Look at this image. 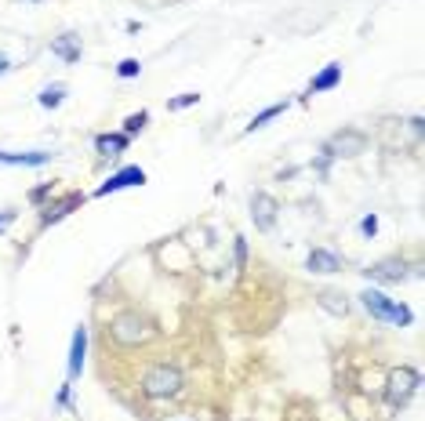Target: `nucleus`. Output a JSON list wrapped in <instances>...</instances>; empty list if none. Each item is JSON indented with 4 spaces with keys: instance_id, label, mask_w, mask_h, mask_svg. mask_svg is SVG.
<instances>
[{
    "instance_id": "4be33fe9",
    "label": "nucleus",
    "mask_w": 425,
    "mask_h": 421,
    "mask_svg": "<svg viewBox=\"0 0 425 421\" xmlns=\"http://www.w3.org/2000/svg\"><path fill=\"white\" fill-rule=\"evenodd\" d=\"M197 102H200V95H197V91H186V95L171 99V102H167V109H189V106H197Z\"/></svg>"
},
{
    "instance_id": "9b49d317",
    "label": "nucleus",
    "mask_w": 425,
    "mask_h": 421,
    "mask_svg": "<svg viewBox=\"0 0 425 421\" xmlns=\"http://www.w3.org/2000/svg\"><path fill=\"white\" fill-rule=\"evenodd\" d=\"M306 269H309V273H338V269H342V258H338L335 251L313 247V251L306 254Z\"/></svg>"
},
{
    "instance_id": "a211bd4d",
    "label": "nucleus",
    "mask_w": 425,
    "mask_h": 421,
    "mask_svg": "<svg viewBox=\"0 0 425 421\" xmlns=\"http://www.w3.org/2000/svg\"><path fill=\"white\" fill-rule=\"evenodd\" d=\"M284 109H287V102H277V106H265V109H262V113H258V116L251 120V124H248V131H258V128H265L269 120H272V116H280Z\"/></svg>"
},
{
    "instance_id": "4468645a",
    "label": "nucleus",
    "mask_w": 425,
    "mask_h": 421,
    "mask_svg": "<svg viewBox=\"0 0 425 421\" xmlns=\"http://www.w3.org/2000/svg\"><path fill=\"white\" fill-rule=\"evenodd\" d=\"M338 80H342V62H331V66H324V69L313 77V84H309V95L331 91V87H338Z\"/></svg>"
},
{
    "instance_id": "9d476101",
    "label": "nucleus",
    "mask_w": 425,
    "mask_h": 421,
    "mask_svg": "<svg viewBox=\"0 0 425 421\" xmlns=\"http://www.w3.org/2000/svg\"><path fill=\"white\" fill-rule=\"evenodd\" d=\"M84 356H87V327H77V330H73V342H70V364H66L70 381L80 378V371H84Z\"/></svg>"
},
{
    "instance_id": "5701e85b",
    "label": "nucleus",
    "mask_w": 425,
    "mask_h": 421,
    "mask_svg": "<svg viewBox=\"0 0 425 421\" xmlns=\"http://www.w3.org/2000/svg\"><path fill=\"white\" fill-rule=\"evenodd\" d=\"M360 232H363V236H375V232H378V215H363V218H360Z\"/></svg>"
},
{
    "instance_id": "39448f33",
    "label": "nucleus",
    "mask_w": 425,
    "mask_h": 421,
    "mask_svg": "<svg viewBox=\"0 0 425 421\" xmlns=\"http://www.w3.org/2000/svg\"><path fill=\"white\" fill-rule=\"evenodd\" d=\"M363 149H368V135L346 128V131H338L335 138L324 145V153H327V157H360Z\"/></svg>"
},
{
    "instance_id": "6e6552de",
    "label": "nucleus",
    "mask_w": 425,
    "mask_h": 421,
    "mask_svg": "<svg viewBox=\"0 0 425 421\" xmlns=\"http://www.w3.org/2000/svg\"><path fill=\"white\" fill-rule=\"evenodd\" d=\"M145 182V171L142 167H120L116 174H109L106 182L95 189V196H109V193H120V189H135Z\"/></svg>"
},
{
    "instance_id": "ddd939ff",
    "label": "nucleus",
    "mask_w": 425,
    "mask_h": 421,
    "mask_svg": "<svg viewBox=\"0 0 425 421\" xmlns=\"http://www.w3.org/2000/svg\"><path fill=\"white\" fill-rule=\"evenodd\" d=\"M80 51H84V44H80V37L77 33H62V37H55L51 40V55H58L62 62H80Z\"/></svg>"
},
{
    "instance_id": "f257e3e1",
    "label": "nucleus",
    "mask_w": 425,
    "mask_h": 421,
    "mask_svg": "<svg viewBox=\"0 0 425 421\" xmlns=\"http://www.w3.org/2000/svg\"><path fill=\"white\" fill-rule=\"evenodd\" d=\"M109 338L116 345H124V349H135V345L153 342L157 338V327H153V320H145L142 313H120L109 323Z\"/></svg>"
},
{
    "instance_id": "aec40b11",
    "label": "nucleus",
    "mask_w": 425,
    "mask_h": 421,
    "mask_svg": "<svg viewBox=\"0 0 425 421\" xmlns=\"http://www.w3.org/2000/svg\"><path fill=\"white\" fill-rule=\"evenodd\" d=\"M233 262H236V273H244L248 269V240L236 236V247H233Z\"/></svg>"
},
{
    "instance_id": "2eb2a0df",
    "label": "nucleus",
    "mask_w": 425,
    "mask_h": 421,
    "mask_svg": "<svg viewBox=\"0 0 425 421\" xmlns=\"http://www.w3.org/2000/svg\"><path fill=\"white\" fill-rule=\"evenodd\" d=\"M316 302H320L331 316H346V313H349V298H346L342 291H320Z\"/></svg>"
},
{
    "instance_id": "f3484780",
    "label": "nucleus",
    "mask_w": 425,
    "mask_h": 421,
    "mask_svg": "<svg viewBox=\"0 0 425 421\" xmlns=\"http://www.w3.org/2000/svg\"><path fill=\"white\" fill-rule=\"evenodd\" d=\"M37 102H40L44 109H58V106L66 102V84H48L44 91L37 95Z\"/></svg>"
},
{
    "instance_id": "bb28decb",
    "label": "nucleus",
    "mask_w": 425,
    "mask_h": 421,
    "mask_svg": "<svg viewBox=\"0 0 425 421\" xmlns=\"http://www.w3.org/2000/svg\"><path fill=\"white\" fill-rule=\"evenodd\" d=\"M58 403L70 407V385H62V393H58Z\"/></svg>"
},
{
    "instance_id": "dca6fc26",
    "label": "nucleus",
    "mask_w": 425,
    "mask_h": 421,
    "mask_svg": "<svg viewBox=\"0 0 425 421\" xmlns=\"http://www.w3.org/2000/svg\"><path fill=\"white\" fill-rule=\"evenodd\" d=\"M95 149H99L102 157H120V153L128 149V135H124V131H120V135H99V138H95Z\"/></svg>"
},
{
    "instance_id": "423d86ee",
    "label": "nucleus",
    "mask_w": 425,
    "mask_h": 421,
    "mask_svg": "<svg viewBox=\"0 0 425 421\" xmlns=\"http://www.w3.org/2000/svg\"><path fill=\"white\" fill-rule=\"evenodd\" d=\"M277 215H280L277 196H269V193H255V196H251V218H255V229H258V232H272Z\"/></svg>"
},
{
    "instance_id": "6ab92c4d",
    "label": "nucleus",
    "mask_w": 425,
    "mask_h": 421,
    "mask_svg": "<svg viewBox=\"0 0 425 421\" xmlns=\"http://www.w3.org/2000/svg\"><path fill=\"white\" fill-rule=\"evenodd\" d=\"M145 124H149V113H145V109H138V113H131V116L124 120V135L131 138V135H138Z\"/></svg>"
},
{
    "instance_id": "412c9836",
    "label": "nucleus",
    "mask_w": 425,
    "mask_h": 421,
    "mask_svg": "<svg viewBox=\"0 0 425 421\" xmlns=\"http://www.w3.org/2000/svg\"><path fill=\"white\" fill-rule=\"evenodd\" d=\"M116 73L124 77V80H131V77H138V73H142V62H138V58H124V62L116 66Z\"/></svg>"
},
{
    "instance_id": "f03ea898",
    "label": "nucleus",
    "mask_w": 425,
    "mask_h": 421,
    "mask_svg": "<svg viewBox=\"0 0 425 421\" xmlns=\"http://www.w3.org/2000/svg\"><path fill=\"white\" fill-rule=\"evenodd\" d=\"M182 385H186V378H182V371L171 367V364H157V367H149V371L142 374V393H145L149 400L178 396Z\"/></svg>"
},
{
    "instance_id": "393cba45",
    "label": "nucleus",
    "mask_w": 425,
    "mask_h": 421,
    "mask_svg": "<svg viewBox=\"0 0 425 421\" xmlns=\"http://www.w3.org/2000/svg\"><path fill=\"white\" fill-rule=\"evenodd\" d=\"M11 222H15V211H0V232H4Z\"/></svg>"
},
{
    "instance_id": "a878e982",
    "label": "nucleus",
    "mask_w": 425,
    "mask_h": 421,
    "mask_svg": "<svg viewBox=\"0 0 425 421\" xmlns=\"http://www.w3.org/2000/svg\"><path fill=\"white\" fill-rule=\"evenodd\" d=\"M4 73H11V58L0 51V77H4Z\"/></svg>"
},
{
    "instance_id": "1a4fd4ad",
    "label": "nucleus",
    "mask_w": 425,
    "mask_h": 421,
    "mask_svg": "<svg viewBox=\"0 0 425 421\" xmlns=\"http://www.w3.org/2000/svg\"><path fill=\"white\" fill-rule=\"evenodd\" d=\"M84 193H66L62 200H55V203H48L44 211H40V225H55V222H62V218H70L77 207H84Z\"/></svg>"
},
{
    "instance_id": "20e7f679",
    "label": "nucleus",
    "mask_w": 425,
    "mask_h": 421,
    "mask_svg": "<svg viewBox=\"0 0 425 421\" xmlns=\"http://www.w3.org/2000/svg\"><path fill=\"white\" fill-rule=\"evenodd\" d=\"M418 385H421V374L414 371V367H397V371H389V378H385V400H389V407H407L411 403V396L418 393Z\"/></svg>"
},
{
    "instance_id": "0eeeda50",
    "label": "nucleus",
    "mask_w": 425,
    "mask_h": 421,
    "mask_svg": "<svg viewBox=\"0 0 425 421\" xmlns=\"http://www.w3.org/2000/svg\"><path fill=\"white\" fill-rule=\"evenodd\" d=\"M363 276L375 284H400V280H407V262L404 258H382V262L363 269Z\"/></svg>"
},
{
    "instance_id": "b1692460",
    "label": "nucleus",
    "mask_w": 425,
    "mask_h": 421,
    "mask_svg": "<svg viewBox=\"0 0 425 421\" xmlns=\"http://www.w3.org/2000/svg\"><path fill=\"white\" fill-rule=\"evenodd\" d=\"M44 196H51V182H48V186H40V189H33V193H29V200H33V203H40Z\"/></svg>"
},
{
    "instance_id": "7ed1b4c3",
    "label": "nucleus",
    "mask_w": 425,
    "mask_h": 421,
    "mask_svg": "<svg viewBox=\"0 0 425 421\" xmlns=\"http://www.w3.org/2000/svg\"><path fill=\"white\" fill-rule=\"evenodd\" d=\"M360 302H363V309H368L375 320H385V323H392V327H411V320H414V313H411L407 305L392 302V298H385V294L375 291V287L363 291Z\"/></svg>"
},
{
    "instance_id": "f8f14e48",
    "label": "nucleus",
    "mask_w": 425,
    "mask_h": 421,
    "mask_svg": "<svg viewBox=\"0 0 425 421\" xmlns=\"http://www.w3.org/2000/svg\"><path fill=\"white\" fill-rule=\"evenodd\" d=\"M55 153H44V149H33V153H4L0 149V164H8V167H44L51 164Z\"/></svg>"
}]
</instances>
